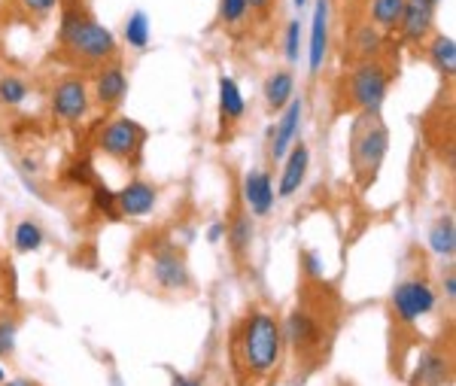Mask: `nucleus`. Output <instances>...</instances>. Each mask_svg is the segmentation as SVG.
<instances>
[{
    "label": "nucleus",
    "instance_id": "f257e3e1",
    "mask_svg": "<svg viewBox=\"0 0 456 386\" xmlns=\"http://www.w3.org/2000/svg\"><path fill=\"white\" fill-rule=\"evenodd\" d=\"M59 37H61V46L67 49L70 55H76L80 61L98 64L116 55V37H113V31H106L101 21H95L89 12H83L80 6L64 10Z\"/></svg>",
    "mask_w": 456,
    "mask_h": 386
},
{
    "label": "nucleus",
    "instance_id": "f03ea898",
    "mask_svg": "<svg viewBox=\"0 0 456 386\" xmlns=\"http://www.w3.org/2000/svg\"><path fill=\"white\" fill-rule=\"evenodd\" d=\"M283 347V332L271 313H253L240 335V350H244V362L256 374H265L277 366Z\"/></svg>",
    "mask_w": 456,
    "mask_h": 386
},
{
    "label": "nucleus",
    "instance_id": "7ed1b4c3",
    "mask_svg": "<svg viewBox=\"0 0 456 386\" xmlns=\"http://www.w3.org/2000/svg\"><path fill=\"white\" fill-rule=\"evenodd\" d=\"M387 143H389V134H387V128L381 125L377 113H366V116L356 122L353 140H350V155H353V168L362 183L374 180L377 168H381L383 155H387Z\"/></svg>",
    "mask_w": 456,
    "mask_h": 386
},
{
    "label": "nucleus",
    "instance_id": "20e7f679",
    "mask_svg": "<svg viewBox=\"0 0 456 386\" xmlns=\"http://www.w3.org/2000/svg\"><path fill=\"white\" fill-rule=\"evenodd\" d=\"M387 89H389V74L377 61H362L350 74V101L362 113H381Z\"/></svg>",
    "mask_w": 456,
    "mask_h": 386
},
{
    "label": "nucleus",
    "instance_id": "39448f33",
    "mask_svg": "<svg viewBox=\"0 0 456 386\" xmlns=\"http://www.w3.org/2000/svg\"><path fill=\"white\" fill-rule=\"evenodd\" d=\"M393 311L402 323H414V319L436 311V292H432V286L423 280L398 283L393 292Z\"/></svg>",
    "mask_w": 456,
    "mask_h": 386
},
{
    "label": "nucleus",
    "instance_id": "423d86ee",
    "mask_svg": "<svg viewBox=\"0 0 456 386\" xmlns=\"http://www.w3.org/2000/svg\"><path fill=\"white\" fill-rule=\"evenodd\" d=\"M144 128L138 122H131V119H116V122H110L104 128L101 134V149L110 159H131V155H138V149L144 146Z\"/></svg>",
    "mask_w": 456,
    "mask_h": 386
},
{
    "label": "nucleus",
    "instance_id": "0eeeda50",
    "mask_svg": "<svg viewBox=\"0 0 456 386\" xmlns=\"http://www.w3.org/2000/svg\"><path fill=\"white\" fill-rule=\"evenodd\" d=\"M52 110L64 122H80L89 110V91L83 80H64L52 95Z\"/></svg>",
    "mask_w": 456,
    "mask_h": 386
},
{
    "label": "nucleus",
    "instance_id": "6e6552de",
    "mask_svg": "<svg viewBox=\"0 0 456 386\" xmlns=\"http://www.w3.org/2000/svg\"><path fill=\"white\" fill-rule=\"evenodd\" d=\"M153 277L159 280V286L165 289H186L189 286V268L183 262V256L177 249H159L153 259Z\"/></svg>",
    "mask_w": 456,
    "mask_h": 386
},
{
    "label": "nucleus",
    "instance_id": "1a4fd4ad",
    "mask_svg": "<svg viewBox=\"0 0 456 386\" xmlns=\"http://www.w3.org/2000/svg\"><path fill=\"white\" fill-rule=\"evenodd\" d=\"M329 52V0H317L313 6V21H311V49H308V64L311 74H319Z\"/></svg>",
    "mask_w": 456,
    "mask_h": 386
},
{
    "label": "nucleus",
    "instance_id": "9d476101",
    "mask_svg": "<svg viewBox=\"0 0 456 386\" xmlns=\"http://www.w3.org/2000/svg\"><path fill=\"white\" fill-rule=\"evenodd\" d=\"M298 122H302V98H292L287 110H283V119L277 122V131H271V155H274L277 161L287 159L292 140H295Z\"/></svg>",
    "mask_w": 456,
    "mask_h": 386
},
{
    "label": "nucleus",
    "instance_id": "9b49d317",
    "mask_svg": "<svg viewBox=\"0 0 456 386\" xmlns=\"http://www.w3.org/2000/svg\"><path fill=\"white\" fill-rule=\"evenodd\" d=\"M432 19H436V6L429 0H408L398 28L408 40H423L432 31Z\"/></svg>",
    "mask_w": 456,
    "mask_h": 386
},
{
    "label": "nucleus",
    "instance_id": "f8f14e48",
    "mask_svg": "<svg viewBox=\"0 0 456 386\" xmlns=\"http://www.w3.org/2000/svg\"><path fill=\"white\" fill-rule=\"evenodd\" d=\"M116 207H119V213H125V217H146V213L155 207V189L144 180L128 183L116 195Z\"/></svg>",
    "mask_w": 456,
    "mask_h": 386
},
{
    "label": "nucleus",
    "instance_id": "ddd939ff",
    "mask_svg": "<svg viewBox=\"0 0 456 386\" xmlns=\"http://www.w3.org/2000/svg\"><path fill=\"white\" fill-rule=\"evenodd\" d=\"M244 198L256 217H265L271 210V204H274V185H271V177L265 170H249L244 177Z\"/></svg>",
    "mask_w": 456,
    "mask_h": 386
},
{
    "label": "nucleus",
    "instance_id": "4468645a",
    "mask_svg": "<svg viewBox=\"0 0 456 386\" xmlns=\"http://www.w3.org/2000/svg\"><path fill=\"white\" fill-rule=\"evenodd\" d=\"M308 164H311V153L304 143H298L295 149L289 153L287 168L280 174V198H292L298 189H302L304 177H308Z\"/></svg>",
    "mask_w": 456,
    "mask_h": 386
},
{
    "label": "nucleus",
    "instance_id": "2eb2a0df",
    "mask_svg": "<svg viewBox=\"0 0 456 386\" xmlns=\"http://www.w3.org/2000/svg\"><path fill=\"white\" fill-rule=\"evenodd\" d=\"M125 91H128V80H125L122 64H110V67H104L101 74H98L95 98L104 106H116L125 98Z\"/></svg>",
    "mask_w": 456,
    "mask_h": 386
},
{
    "label": "nucleus",
    "instance_id": "dca6fc26",
    "mask_svg": "<svg viewBox=\"0 0 456 386\" xmlns=\"http://www.w3.org/2000/svg\"><path fill=\"white\" fill-rule=\"evenodd\" d=\"M247 104H244V95H240V85L232 80V76H223L219 80V116H223V125L225 122H238L244 116Z\"/></svg>",
    "mask_w": 456,
    "mask_h": 386
},
{
    "label": "nucleus",
    "instance_id": "f3484780",
    "mask_svg": "<svg viewBox=\"0 0 456 386\" xmlns=\"http://www.w3.org/2000/svg\"><path fill=\"white\" fill-rule=\"evenodd\" d=\"M287 335H289V341L295 347H308V344H317V341H319V326H317V319H313L311 313L295 311L287 319Z\"/></svg>",
    "mask_w": 456,
    "mask_h": 386
},
{
    "label": "nucleus",
    "instance_id": "a211bd4d",
    "mask_svg": "<svg viewBox=\"0 0 456 386\" xmlns=\"http://www.w3.org/2000/svg\"><path fill=\"white\" fill-rule=\"evenodd\" d=\"M292 91H295V80H292L289 70H280V74H271L265 83V101L271 110H283L292 101Z\"/></svg>",
    "mask_w": 456,
    "mask_h": 386
},
{
    "label": "nucleus",
    "instance_id": "6ab92c4d",
    "mask_svg": "<svg viewBox=\"0 0 456 386\" xmlns=\"http://www.w3.org/2000/svg\"><path fill=\"white\" fill-rule=\"evenodd\" d=\"M429 247H432V253H436V256H447V259L456 253V225H453L451 217H441L438 223L432 225Z\"/></svg>",
    "mask_w": 456,
    "mask_h": 386
},
{
    "label": "nucleus",
    "instance_id": "aec40b11",
    "mask_svg": "<svg viewBox=\"0 0 456 386\" xmlns=\"http://www.w3.org/2000/svg\"><path fill=\"white\" fill-rule=\"evenodd\" d=\"M429 59L438 67V74L453 76L456 74V43H453V37L438 34V37L432 40V46H429Z\"/></svg>",
    "mask_w": 456,
    "mask_h": 386
},
{
    "label": "nucleus",
    "instance_id": "412c9836",
    "mask_svg": "<svg viewBox=\"0 0 456 386\" xmlns=\"http://www.w3.org/2000/svg\"><path fill=\"white\" fill-rule=\"evenodd\" d=\"M353 52L359 55L362 61H372L377 52H381V46H383V37H381V31H377L374 25H359L353 31Z\"/></svg>",
    "mask_w": 456,
    "mask_h": 386
},
{
    "label": "nucleus",
    "instance_id": "4be33fe9",
    "mask_svg": "<svg viewBox=\"0 0 456 386\" xmlns=\"http://www.w3.org/2000/svg\"><path fill=\"white\" fill-rule=\"evenodd\" d=\"M405 4L408 0H372V21L374 28H387L393 31L402 21V12H405Z\"/></svg>",
    "mask_w": 456,
    "mask_h": 386
},
{
    "label": "nucleus",
    "instance_id": "5701e85b",
    "mask_svg": "<svg viewBox=\"0 0 456 386\" xmlns=\"http://www.w3.org/2000/svg\"><path fill=\"white\" fill-rule=\"evenodd\" d=\"M125 43L131 49H146L149 46V16L144 10L131 12L125 21Z\"/></svg>",
    "mask_w": 456,
    "mask_h": 386
},
{
    "label": "nucleus",
    "instance_id": "b1692460",
    "mask_svg": "<svg viewBox=\"0 0 456 386\" xmlns=\"http://www.w3.org/2000/svg\"><path fill=\"white\" fill-rule=\"evenodd\" d=\"M43 247V232H40V225L37 223H19L16 228V249L19 253H34V249H40Z\"/></svg>",
    "mask_w": 456,
    "mask_h": 386
},
{
    "label": "nucleus",
    "instance_id": "393cba45",
    "mask_svg": "<svg viewBox=\"0 0 456 386\" xmlns=\"http://www.w3.org/2000/svg\"><path fill=\"white\" fill-rule=\"evenodd\" d=\"M228 238H232L234 253H247L249 240H253V223H249V217H238V219H234Z\"/></svg>",
    "mask_w": 456,
    "mask_h": 386
},
{
    "label": "nucleus",
    "instance_id": "a878e982",
    "mask_svg": "<svg viewBox=\"0 0 456 386\" xmlns=\"http://www.w3.org/2000/svg\"><path fill=\"white\" fill-rule=\"evenodd\" d=\"M249 12L247 0H219V21L223 25H240Z\"/></svg>",
    "mask_w": 456,
    "mask_h": 386
},
{
    "label": "nucleus",
    "instance_id": "bb28decb",
    "mask_svg": "<svg viewBox=\"0 0 456 386\" xmlns=\"http://www.w3.org/2000/svg\"><path fill=\"white\" fill-rule=\"evenodd\" d=\"M28 98V85L19 76H4L0 80V104H21Z\"/></svg>",
    "mask_w": 456,
    "mask_h": 386
},
{
    "label": "nucleus",
    "instance_id": "cd10ccee",
    "mask_svg": "<svg viewBox=\"0 0 456 386\" xmlns=\"http://www.w3.org/2000/svg\"><path fill=\"white\" fill-rule=\"evenodd\" d=\"M298 55H302V21L292 19L287 28V59L298 61Z\"/></svg>",
    "mask_w": 456,
    "mask_h": 386
},
{
    "label": "nucleus",
    "instance_id": "c85d7f7f",
    "mask_svg": "<svg viewBox=\"0 0 456 386\" xmlns=\"http://www.w3.org/2000/svg\"><path fill=\"white\" fill-rule=\"evenodd\" d=\"M420 377H423L426 383H438L441 377H444V359H441V356H429L426 366H420Z\"/></svg>",
    "mask_w": 456,
    "mask_h": 386
},
{
    "label": "nucleus",
    "instance_id": "c756f323",
    "mask_svg": "<svg viewBox=\"0 0 456 386\" xmlns=\"http://www.w3.org/2000/svg\"><path fill=\"white\" fill-rule=\"evenodd\" d=\"M95 204H98V210L110 213V217H116V213H119V207H116V192H110L106 185H98V189H95Z\"/></svg>",
    "mask_w": 456,
    "mask_h": 386
},
{
    "label": "nucleus",
    "instance_id": "7c9ffc66",
    "mask_svg": "<svg viewBox=\"0 0 456 386\" xmlns=\"http://www.w3.org/2000/svg\"><path fill=\"white\" fill-rule=\"evenodd\" d=\"M12 347H16V323L0 319V353H12Z\"/></svg>",
    "mask_w": 456,
    "mask_h": 386
},
{
    "label": "nucleus",
    "instance_id": "2f4dec72",
    "mask_svg": "<svg viewBox=\"0 0 456 386\" xmlns=\"http://www.w3.org/2000/svg\"><path fill=\"white\" fill-rule=\"evenodd\" d=\"M19 4L25 6L28 12H34V16H46V12H52L61 0H19Z\"/></svg>",
    "mask_w": 456,
    "mask_h": 386
},
{
    "label": "nucleus",
    "instance_id": "473e14b6",
    "mask_svg": "<svg viewBox=\"0 0 456 386\" xmlns=\"http://www.w3.org/2000/svg\"><path fill=\"white\" fill-rule=\"evenodd\" d=\"M304 271H308L311 277H319L323 274V262H319L317 253H304Z\"/></svg>",
    "mask_w": 456,
    "mask_h": 386
},
{
    "label": "nucleus",
    "instance_id": "72a5a7b5",
    "mask_svg": "<svg viewBox=\"0 0 456 386\" xmlns=\"http://www.w3.org/2000/svg\"><path fill=\"white\" fill-rule=\"evenodd\" d=\"M249 4V12H259V16H268L271 6H274V0H247Z\"/></svg>",
    "mask_w": 456,
    "mask_h": 386
},
{
    "label": "nucleus",
    "instance_id": "f704fd0d",
    "mask_svg": "<svg viewBox=\"0 0 456 386\" xmlns=\"http://www.w3.org/2000/svg\"><path fill=\"white\" fill-rule=\"evenodd\" d=\"M223 234H225V223H213L208 228V240H210V244H219V240H223Z\"/></svg>",
    "mask_w": 456,
    "mask_h": 386
},
{
    "label": "nucleus",
    "instance_id": "c9c22d12",
    "mask_svg": "<svg viewBox=\"0 0 456 386\" xmlns=\"http://www.w3.org/2000/svg\"><path fill=\"white\" fill-rule=\"evenodd\" d=\"M70 177H74V180H80V183H91V168H89V164H76Z\"/></svg>",
    "mask_w": 456,
    "mask_h": 386
},
{
    "label": "nucleus",
    "instance_id": "e433bc0d",
    "mask_svg": "<svg viewBox=\"0 0 456 386\" xmlns=\"http://www.w3.org/2000/svg\"><path fill=\"white\" fill-rule=\"evenodd\" d=\"M444 295H447V298H453V295H456V277H453V274H447V277H444Z\"/></svg>",
    "mask_w": 456,
    "mask_h": 386
},
{
    "label": "nucleus",
    "instance_id": "4c0bfd02",
    "mask_svg": "<svg viewBox=\"0 0 456 386\" xmlns=\"http://www.w3.org/2000/svg\"><path fill=\"white\" fill-rule=\"evenodd\" d=\"M177 386H201V383H195V381H177Z\"/></svg>",
    "mask_w": 456,
    "mask_h": 386
},
{
    "label": "nucleus",
    "instance_id": "58836bf2",
    "mask_svg": "<svg viewBox=\"0 0 456 386\" xmlns=\"http://www.w3.org/2000/svg\"><path fill=\"white\" fill-rule=\"evenodd\" d=\"M6 386H34V383H28V381H12V383H6Z\"/></svg>",
    "mask_w": 456,
    "mask_h": 386
},
{
    "label": "nucleus",
    "instance_id": "ea45409f",
    "mask_svg": "<svg viewBox=\"0 0 456 386\" xmlns=\"http://www.w3.org/2000/svg\"><path fill=\"white\" fill-rule=\"evenodd\" d=\"M295 6H298V10H302V6H308V0H295Z\"/></svg>",
    "mask_w": 456,
    "mask_h": 386
},
{
    "label": "nucleus",
    "instance_id": "a19ab883",
    "mask_svg": "<svg viewBox=\"0 0 456 386\" xmlns=\"http://www.w3.org/2000/svg\"><path fill=\"white\" fill-rule=\"evenodd\" d=\"M429 4H432V6H438V4H441V0H429Z\"/></svg>",
    "mask_w": 456,
    "mask_h": 386
},
{
    "label": "nucleus",
    "instance_id": "79ce46f5",
    "mask_svg": "<svg viewBox=\"0 0 456 386\" xmlns=\"http://www.w3.org/2000/svg\"><path fill=\"white\" fill-rule=\"evenodd\" d=\"M0 381H4V371H0Z\"/></svg>",
    "mask_w": 456,
    "mask_h": 386
}]
</instances>
